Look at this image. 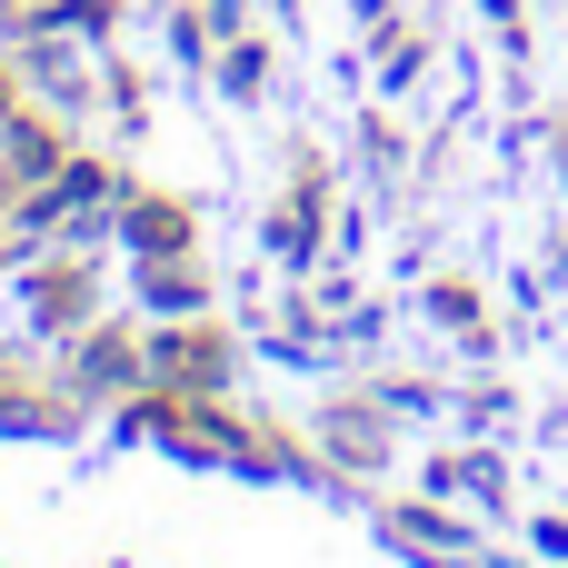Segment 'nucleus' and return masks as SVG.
I'll return each mask as SVG.
<instances>
[]
</instances>
